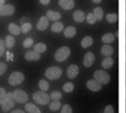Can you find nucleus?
Here are the masks:
<instances>
[{"instance_id":"1","label":"nucleus","mask_w":126,"mask_h":113,"mask_svg":"<svg viewBox=\"0 0 126 113\" xmlns=\"http://www.w3.org/2000/svg\"><path fill=\"white\" fill-rule=\"evenodd\" d=\"M62 70L58 66H52L47 69L45 71V76L50 80H55L59 79L62 75Z\"/></svg>"},{"instance_id":"2","label":"nucleus","mask_w":126,"mask_h":113,"mask_svg":"<svg viewBox=\"0 0 126 113\" xmlns=\"http://www.w3.org/2000/svg\"><path fill=\"white\" fill-rule=\"evenodd\" d=\"M94 79L97 80L100 85H107L110 82L111 77L109 74L103 70H97L94 73Z\"/></svg>"},{"instance_id":"3","label":"nucleus","mask_w":126,"mask_h":113,"mask_svg":"<svg viewBox=\"0 0 126 113\" xmlns=\"http://www.w3.org/2000/svg\"><path fill=\"white\" fill-rule=\"evenodd\" d=\"M33 100L38 104L47 105L49 102L50 97L44 91H38L32 95Z\"/></svg>"},{"instance_id":"4","label":"nucleus","mask_w":126,"mask_h":113,"mask_svg":"<svg viewBox=\"0 0 126 113\" xmlns=\"http://www.w3.org/2000/svg\"><path fill=\"white\" fill-rule=\"evenodd\" d=\"M70 55V49L68 46L61 47L55 54V58L58 62L65 61Z\"/></svg>"},{"instance_id":"5","label":"nucleus","mask_w":126,"mask_h":113,"mask_svg":"<svg viewBox=\"0 0 126 113\" xmlns=\"http://www.w3.org/2000/svg\"><path fill=\"white\" fill-rule=\"evenodd\" d=\"M24 80V75L23 73L19 71L13 72L10 74L8 79V82L12 86H16L20 85Z\"/></svg>"},{"instance_id":"6","label":"nucleus","mask_w":126,"mask_h":113,"mask_svg":"<svg viewBox=\"0 0 126 113\" xmlns=\"http://www.w3.org/2000/svg\"><path fill=\"white\" fill-rule=\"evenodd\" d=\"M13 96L14 101L18 104H24L28 101L27 94L21 90H16L13 93Z\"/></svg>"},{"instance_id":"7","label":"nucleus","mask_w":126,"mask_h":113,"mask_svg":"<svg viewBox=\"0 0 126 113\" xmlns=\"http://www.w3.org/2000/svg\"><path fill=\"white\" fill-rule=\"evenodd\" d=\"M102 85H100L95 79H90L86 82V87L89 90L92 92H98L102 88Z\"/></svg>"},{"instance_id":"8","label":"nucleus","mask_w":126,"mask_h":113,"mask_svg":"<svg viewBox=\"0 0 126 113\" xmlns=\"http://www.w3.org/2000/svg\"><path fill=\"white\" fill-rule=\"evenodd\" d=\"M15 7L12 4H4L0 8V14L3 16H9L14 13Z\"/></svg>"},{"instance_id":"9","label":"nucleus","mask_w":126,"mask_h":113,"mask_svg":"<svg viewBox=\"0 0 126 113\" xmlns=\"http://www.w3.org/2000/svg\"><path fill=\"white\" fill-rule=\"evenodd\" d=\"M94 60H95L94 54L92 52L89 51L84 56V58H83V65H84L85 67L89 68V67H91L93 65Z\"/></svg>"},{"instance_id":"10","label":"nucleus","mask_w":126,"mask_h":113,"mask_svg":"<svg viewBox=\"0 0 126 113\" xmlns=\"http://www.w3.org/2000/svg\"><path fill=\"white\" fill-rule=\"evenodd\" d=\"M79 74V67L77 65H71L66 71L67 76L69 79H75Z\"/></svg>"},{"instance_id":"11","label":"nucleus","mask_w":126,"mask_h":113,"mask_svg":"<svg viewBox=\"0 0 126 113\" xmlns=\"http://www.w3.org/2000/svg\"><path fill=\"white\" fill-rule=\"evenodd\" d=\"M24 58L27 61H37L41 58V54L35 51H28L24 54Z\"/></svg>"},{"instance_id":"12","label":"nucleus","mask_w":126,"mask_h":113,"mask_svg":"<svg viewBox=\"0 0 126 113\" xmlns=\"http://www.w3.org/2000/svg\"><path fill=\"white\" fill-rule=\"evenodd\" d=\"M60 7L65 10H70L75 7L74 0H58Z\"/></svg>"},{"instance_id":"13","label":"nucleus","mask_w":126,"mask_h":113,"mask_svg":"<svg viewBox=\"0 0 126 113\" xmlns=\"http://www.w3.org/2000/svg\"><path fill=\"white\" fill-rule=\"evenodd\" d=\"M49 25V19L47 16H42L38 21L36 27L40 31H44Z\"/></svg>"},{"instance_id":"14","label":"nucleus","mask_w":126,"mask_h":113,"mask_svg":"<svg viewBox=\"0 0 126 113\" xmlns=\"http://www.w3.org/2000/svg\"><path fill=\"white\" fill-rule=\"evenodd\" d=\"M46 15L48 19L52 21H58L61 18V14L60 13L53 10H48L46 13Z\"/></svg>"},{"instance_id":"15","label":"nucleus","mask_w":126,"mask_h":113,"mask_svg":"<svg viewBox=\"0 0 126 113\" xmlns=\"http://www.w3.org/2000/svg\"><path fill=\"white\" fill-rule=\"evenodd\" d=\"M73 18L78 23H82L85 20V13L80 10H75L73 13Z\"/></svg>"},{"instance_id":"16","label":"nucleus","mask_w":126,"mask_h":113,"mask_svg":"<svg viewBox=\"0 0 126 113\" xmlns=\"http://www.w3.org/2000/svg\"><path fill=\"white\" fill-rule=\"evenodd\" d=\"M101 53L104 57H111L114 54V49L110 45H103L101 48Z\"/></svg>"},{"instance_id":"17","label":"nucleus","mask_w":126,"mask_h":113,"mask_svg":"<svg viewBox=\"0 0 126 113\" xmlns=\"http://www.w3.org/2000/svg\"><path fill=\"white\" fill-rule=\"evenodd\" d=\"M114 63V60L112 57H106L105 59L103 60L102 61V67L105 69H110L113 67Z\"/></svg>"},{"instance_id":"18","label":"nucleus","mask_w":126,"mask_h":113,"mask_svg":"<svg viewBox=\"0 0 126 113\" xmlns=\"http://www.w3.org/2000/svg\"><path fill=\"white\" fill-rule=\"evenodd\" d=\"M63 35L67 38H72L76 35V29L75 27L70 26L66 27L63 31Z\"/></svg>"},{"instance_id":"19","label":"nucleus","mask_w":126,"mask_h":113,"mask_svg":"<svg viewBox=\"0 0 126 113\" xmlns=\"http://www.w3.org/2000/svg\"><path fill=\"white\" fill-rule=\"evenodd\" d=\"M8 29L10 33L13 35H18L21 32V28L14 23H10L8 26Z\"/></svg>"},{"instance_id":"20","label":"nucleus","mask_w":126,"mask_h":113,"mask_svg":"<svg viewBox=\"0 0 126 113\" xmlns=\"http://www.w3.org/2000/svg\"><path fill=\"white\" fill-rule=\"evenodd\" d=\"M115 40V37H114V35L111 33V32H109V33H106L103 37H102V41L106 44H109V43H111L114 41Z\"/></svg>"},{"instance_id":"21","label":"nucleus","mask_w":126,"mask_h":113,"mask_svg":"<svg viewBox=\"0 0 126 113\" xmlns=\"http://www.w3.org/2000/svg\"><path fill=\"white\" fill-rule=\"evenodd\" d=\"M81 46L83 49H86L93 44V38L91 36H86L81 40Z\"/></svg>"},{"instance_id":"22","label":"nucleus","mask_w":126,"mask_h":113,"mask_svg":"<svg viewBox=\"0 0 126 113\" xmlns=\"http://www.w3.org/2000/svg\"><path fill=\"white\" fill-rule=\"evenodd\" d=\"M25 110L29 113H41L39 108L32 103H28L25 105Z\"/></svg>"},{"instance_id":"23","label":"nucleus","mask_w":126,"mask_h":113,"mask_svg":"<svg viewBox=\"0 0 126 113\" xmlns=\"http://www.w3.org/2000/svg\"><path fill=\"white\" fill-rule=\"evenodd\" d=\"M63 29V24L59 21H55L51 26V30L55 33L61 32Z\"/></svg>"},{"instance_id":"24","label":"nucleus","mask_w":126,"mask_h":113,"mask_svg":"<svg viewBox=\"0 0 126 113\" xmlns=\"http://www.w3.org/2000/svg\"><path fill=\"white\" fill-rule=\"evenodd\" d=\"M16 40L15 38L13 37H12L11 35H7L5 38V40H4V43H5V46L7 49H12L14 45H15Z\"/></svg>"},{"instance_id":"25","label":"nucleus","mask_w":126,"mask_h":113,"mask_svg":"<svg viewBox=\"0 0 126 113\" xmlns=\"http://www.w3.org/2000/svg\"><path fill=\"white\" fill-rule=\"evenodd\" d=\"M14 105H15V101H14V99H12V100L6 102L3 105H1V110L3 112L7 113L8 111H10L14 107Z\"/></svg>"},{"instance_id":"26","label":"nucleus","mask_w":126,"mask_h":113,"mask_svg":"<svg viewBox=\"0 0 126 113\" xmlns=\"http://www.w3.org/2000/svg\"><path fill=\"white\" fill-rule=\"evenodd\" d=\"M33 50L39 54L44 53L47 50V46L44 43H38L36 45L34 46L33 47Z\"/></svg>"},{"instance_id":"27","label":"nucleus","mask_w":126,"mask_h":113,"mask_svg":"<svg viewBox=\"0 0 126 113\" xmlns=\"http://www.w3.org/2000/svg\"><path fill=\"white\" fill-rule=\"evenodd\" d=\"M13 99V96L12 93H5L4 96H2L1 97H0V105H3L4 104H5L6 102L10 101Z\"/></svg>"},{"instance_id":"28","label":"nucleus","mask_w":126,"mask_h":113,"mask_svg":"<svg viewBox=\"0 0 126 113\" xmlns=\"http://www.w3.org/2000/svg\"><path fill=\"white\" fill-rule=\"evenodd\" d=\"M93 13L96 16L97 21H101L103 19L104 13H103V10L102 7H95L94 10V13Z\"/></svg>"},{"instance_id":"29","label":"nucleus","mask_w":126,"mask_h":113,"mask_svg":"<svg viewBox=\"0 0 126 113\" xmlns=\"http://www.w3.org/2000/svg\"><path fill=\"white\" fill-rule=\"evenodd\" d=\"M61 107V104L58 101H52L49 104V110L52 112H55L58 110Z\"/></svg>"},{"instance_id":"30","label":"nucleus","mask_w":126,"mask_h":113,"mask_svg":"<svg viewBox=\"0 0 126 113\" xmlns=\"http://www.w3.org/2000/svg\"><path fill=\"white\" fill-rule=\"evenodd\" d=\"M32 24L29 22H25L24 24H22L21 26L20 27L21 28V32L23 33V34H26L28 32H30L31 29H32Z\"/></svg>"},{"instance_id":"31","label":"nucleus","mask_w":126,"mask_h":113,"mask_svg":"<svg viewBox=\"0 0 126 113\" xmlns=\"http://www.w3.org/2000/svg\"><path fill=\"white\" fill-rule=\"evenodd\" d=\"M106 18L107 20V21H109V23H116L117 21V15L116 13H109L106 15Z\"/></svg>"},{"instance_id":"32","label":"nucleus","mask_w":126,"mask_h":113,"mask_svg":"<svg viewBox=\"0 0 126 113\" xmlns=\"http://www.w3.org/2000/svg\"><path fill=\"white\" fill-rule=\"evenodd\" d=\"M86 20L87 23L89 24H95L96 21H97L96 16H95L94 14L92 13H89V14L86 15Z\"/></svg>"},{"instance_id":"33","label":"nucleus","mask_w":126,"mask_h":113,"mask_svg":"<svg viewBox=\"0 0 126 113\" xmlns=\"http://www.w3.org/2000/svg\"><path fill=\"white\" fill-rule=\"evenodd\" d=\"M49 97L52 101H59L62 98V94L60 91H54L50 94Z\"/></svg>"},{"instance_id":"34","label":"nucleus","mask_w":126,"mask_h":113,"mask_svg":"<svg viewBox=\"0 0 126 113\" xmlns=\"http://www.w3.org/2000/svg\"><path fill=\"white\" fill-rule=\"evenodd\" d=\"M38 86L42 91H47L49 89V83L44 79L40 80V82L38 83Z\"/></svg>"},{"instance_id":"35","label":"nucleus","mask_w":126,"mask_h":113,"mask_svg":"<svg viewBox=\"0 0 126 113\" xmlns=\"http://www.w3.org/2000/svg\"><path fill=\"white\" fill-rule=\"evenodd\" d=\"M74 88H75V86H74V85L72 82H67L63 87V91L66 92V93H68L72 92L73 90H74Z\"/></svg>"},{"instance_id":"36","label":"nucleus","mask_w":126,"mask_h":113,"mask_svg":"<svg viewBox=\"0 0 126 113\" xmlns=\"http://www.w3.org/2000/svg\"><path fill=\"white\" fill-rule=\"evenodd\" d=\"M33 43H34V41L31 38H27L23 42V46L25 49L30 48L33 45Z\"/></svg>"},{"instance_id":"37","label":"nucleus","mask_w":126,"mask_h":113,"mask_svg":"<svg viewBox=\"0 0 126 113\" xmlns=\"http://www.w3.org/2000/svg\"><path fill=\"white\" fill-rule=\"evenodd\" d=\"M5 47H6V46H5L4 41L0 38V57H1V56L4 54Z\"/></svg>"},{"instance_id":"38","label":"nucleus","mask_w":126,"mask_h":113,"mask_svg":"<svg viewBox=\"0 0 126 113\" xmlns=\"http://www.w3.org/2000/svg\"><path fill=\"white\" fill-rule=\"evenodd\" d=\"M61 113H72V108H71V107L69 105L65 104L63 107Z\"/></svg>"},{"instance_id":"39","label":"nucleus","mask_w":126,"mask_h":113,"mask_svg":"<svg viewBox=\"0 0 126 113\" xmlns=\"http://www.w3.org/2000/svg\"><path fill=\"white\" fill-rule=\"evenodd\" d=\"M7 66L4 63L0 62V76H1L5 73V71H7Z\"/></svg>"},{"instance_id":"40","label":"nucleus","mask_w":126,"mask_h":113,"mask_svg":"<svg viewBox=\"0 0 126 113\" xmlns=\"http://www.w3.org/2000/svg\"><path fill=\"white\" fill-rule=\"evenodd\" d=\"M104 113H114V108L111 105H108L106 107L105 110H104Z\"/></svg>"},{"instance_id":"41","label":"nucleus","mask_w":126,"mask_h":113,"mask_svg":"<svg viewBox=\"0 0 126 113\" xmlns=\"http://www.w3.org/2000/svg\"><path fill=\"white\" fill-rule=\"evenodd\" d=\"M39 1L41 2V4H43V5H47V4H48L49 3L50 0H39Z\"/></svg>"},{"instance_id":"42","label":"nucleus","mask_w":126,"mask_h":113,"mask_svg":"<svg viewBox=\"0 0 126 113\" xmlns=\"http://www.w3.org/2000/svg\"><path fill=\"white\" fill-rule=\"evenodd\" d=\"M6 93V90L4 88H0V97H1L2 96H4Z\"/></svg>"},{"instance_id":"43","label":"nucleus","mask_w":126,"mask_h":113,"mask_svg":"<svg viewBox=\"0 0 126 113\" xmlns=\"http://www.w3.org/2000/svg\"><path fill=\"white\" fill-rule=\"evenodd\" d=\"M11 113H25L24 111L21 110H15L13 112H11Z\"/></svg>"},{"instance_id":"44","label":"nucleus","mask_w":126,"mask_h":113,"mask_svg":"<svg viewBox=\"0 0 126 113\" xmlns=\"http://www.w3.org/2000/svg\"><path fill=\"white\" fill-rule=\"evenodd\" d=\"M4 3H5V0H0V8L4 5Z\"/></svg>"},{"instance_id":"45","label":"nucleus","mask_w":126,"mask_h":113,"mask_svg":"<svg viewBox=\"0 0 126 113\" xmlns=\"http://www.w3.org/2000/svg\"><path fill=\"white\" fill-rule=\"evenodd\" d=\"M94 3H96V4H99V3H100L101 2V1L102 0H92Z\"/></svg>"},{"instance_id":"46","label":"nucleus","mask_w":126,"mask_h":113,"mask_svg":"<svg viewBox=\"0 0 126 113\" xmlns=\"http://www.w3.org/2000/svg\"><path fill=\"white\" fill-rule=\"evenodd\" d=\"M0 15H1V14H0Z\"/></svg>"}]
</instances>
